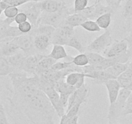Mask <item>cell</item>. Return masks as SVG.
<instances>
[{
	"instance_id": "1",
	"label": "cell",
	"mask_w": 132,
	"mask_h": 124,
	"mask_svg": "<svg viewBox=\"0 0 132 124\" xmlns=\"http://www.w3.org/2000/svg\"><path fill=\"white\" fill-rule=\"evenodd\" d=\"M12 85L10 105L31 124H56L58 117L46 94L38 87V76L29 77L23 71L8 76Z\"/></svg>"
},
{
	"instance_id": "2",
	"label": "cell",
	"mask_w": 132,
	"mask_h": 124,
	"mask_svg": "<svg viewBox=\"0 0 132 124\" xmlns=\"http://www.w3.org/2000/svg\"><path fill=\"white\" fill-rule=\"evenodd\" d=\"M131 93V91L121 88L117 98L113 103L110 104L108 112L109 124H117L118 120L122 116L127 100Z\"/></svg>"
},
{
	"instance_id": "3",
	"label": "cell",
	"mask_w": 132,
	"mask_h": 124,
	"mask_svg": "<svg viewBox=\"0 0 132 124\" xmlns=\"http://www.w3.org/2000/svg\"><path fill=\"white\" fill-rule=\"evenodd\" d=\"M71 14L66 5H65L63 8L56 12L49 13L43 11L39 19L38 25H50L56 29L63 25L66 17Z\"/></svg>"
},
{
	"instance_id": "4",
	"label": "cell",
	"mask_w": 132,
	"mask_h": 124,
	"mask_svg": "<svg viewBox=\"0 0 132 124\" xmlns=\"http://www.w3.org/2000/svg\"><path fill=\"white\" fill-rule=\"evenodd\" d=\"M113 43L111 30L108 29L105 30L104 32L98 36L85 47L86 52H92L99 54H103L104 52Z\"/></svg>"
},
{
	"instance_id": "5",
	"label": "cell",
	"mask_w": 132,
	"mask_h": 124,
	"mask_svg": "<svg viewBox=\"0 0 132 124\" xmlns=\"http://www.w3.org/2000/svg\"><path fill=\"white\" fill-rule=\"evenodd\" d=\"M19 11L24 12L27 17V20L35 28L38 25V21L43 11L42 8L41 2H29L20 6Z\"/></svg>"
},
{
	"instance_id": "6",
	"label": "cell",
	"mask_w": 132,
	"mask_h": 124,
	"mask_svg": "<svg viewBox=\"0 0 132 124\" xmlns=\"http://www.w3.org/2000/svg\"><path fill=\"white\" fill-rule=\"evenodd\" d=\"M74 28L62 25L56 28L51 36V44L66 45L68 41L75 36Z\"/></svg>"
},
{
	"instance_id": "7",
	"label": "cell",
	"mask_w": 132,
	"mask_h": 124,
	"mask_svg": "<svg viewBox=\"0 0 132 124\" xmlns=\"http://www.w3.org/2000/svg\"><path fill=\"white\" fill-rule=\"evenodd\" d=\"M12 40L19 47L20 50L27 56L38 53L34 45V36L30 32L14 38Z\"/></svg>"
},
{
	"instance_id": "8",
	"label": "cell",
	"mask_w": 132,
	"mask_h": 124,
	"mask_svg": "<svg viewBox=\"0 0 132 124\" xmlns=\"http://www.w3.org/2000/svg\"><path fill=\"white\" fill-rule=\"evenodd\" d=\"M89 94V88L87 85L84 84L80 88H77L69 96L66 111L70 109L75 104L82 105L83 104L87 103Z\"/></svg>"
},
{
	"instance_id": "9",
	"label": "cell",
	"mask_w": 132,
	"mask_h": 124,
	"mask_svg": "<svg viewBox=\"0 0 132 124\" xmlns=\"http://www.w3.org/2000/svg\"><path fill=\"white\" fill-rule=\"evenodd\" d=\"M129 49V43L126 38L120 40H115L103 52L106 58H114L126 53Z\"/></svg>"
},
{
	"instance_id": "10",
	"label": "cell",
	"mask_w": 132,
	"mask_h": 124,
	"mask_svg": "<svg viewBox=\"0 0 132 124\" xmlns=\"http://www.w3.org/2000/svg\"><path fill=\"white\" fill-rule=\"evenodd\" d=\"M45 55L44 54L36 53L35 54L28 56L25 58L21 67V70L27 74H31L34 75L37 67L38 64L40 59Z\"/></svg>"
},
{
	"instance_id": "11",
	"label": "cell",
	"mask_w": 132,
	"mask_h": 124,
	"mask_svg": "<svg viewBox=\"0 0 132 124\" xmlns=\"http://www.w3.org/2000/svg\"><path fill=\"white\" fill-rule=\"evenodd\" d=\"M12 39H7L0 41V57L7 58L21 50Z\"/></svg>"
},
{
	"instance_id": "12",
	"label": "cell",
	"mask_w": 132,
	"mask_h": 124,
	"mask_svg": "<svg viewBox=\"0 0 132 124\" xmlns=\"http://www.w3.org/2000/svg\"><path fill=\"white\" fill-rule=\"evenodd\" d=\"M51 44V38L46 34H37L34 36V45L36 52L44 54Z\"/></svg>"
},
{
	"instance_id": "13",
	"label": "cell",
	"mask_w": 132,
	"mask_h": 124,
	"mask_svg": "<svg viewBox=\"0 0 132 124\" xmlns=\"http://www.w3.org/2000/svg\"><path fill=\"white\" fill-rule=\"evenodd\" d=\"M104 85L106 86V89H107L110 104H111L115 102L117 100L121 87L117 79H110L107 81Z\"/></svg>"
},
{
	"instance_id": "14",
	"label": "cell",
	"mask_w": 132,
	"mask_h": 124,
	"mask_svg": "<svg viewBox=\"0 0 132 124\" xmlns=\"http://www.w3.org/2000/svg\"><path fill=\"white\" fill-rule=\"evenodd\" d=\"M85 78H86L85 73L73 72L66 76L65 80L69 85L78 88L85 84Z\"/></svg>"
},
{
	"instance_id": "15",
	"label": "cell",
	"mask_w": 132,
	"mask_h": 124,
	"mask_svg": "<svg viewBox=\"0 0 132 124\" xmlns=\"http://www.w3.org/2000/svg\"><path fill=\"white\" fill-rule=\"evenodd\" d=\"M27 56H28L25 53H24L22 50H20L16 54L7 57V59L10 65L14 69V72L22 71L21 67H22L25 58Z\"/></svg>"
},
{
	"instance_id": "16",
	"label": "cell",
	"mask_w": 132,
	"mask_h": 124,
	"mask_svg": "<svg viewBox=\"0 0 132 124\" xmlns=\"http://www.w3.org/2000/svg\"><path fill=\"white\" fill-rule=\"evenodd\" d=\"M86 78L92 79L94 82L99 84H104L107 81L114 79L112 76L106 70H95L86 74Z\"/></svg>"
},
{
	"instance_id": "17",
	"label": "cell",
	"mask_w": 132,
	"mask_h": 124,
	"mask_svg": "<svg viewBox=\"0 0 132 124\" xmlns=\"http://www.w3.org/2000/svg\"><path fill=\"white\" fill-rule=\"evenodd\" d=\"M41 5L43 11L53 13L59 11L65 4L63 2H58L56 0H44L41 2Z\"/></svg>"
},
{
	"instance_id": "18",
	"label": "cell",
	"mask_w": 132,
	"mask_h": 124,
	"mask_svg": "<svg viewBox=\"0 0 132 124\" xmlns=\"http://www.w3.org/2000/svg\"><path fill=\"white\" fill-rule=\"evenodd\" d=\"M87 19L80 12H77L69 15L66 17L63 25H68L75 28L77 26H80V25L86 21Z\"/></svg>"
},
{
	"instance_id": "19",
	"label": "cell",
	"mask_w": 132,
	"mask_h": 124,
	"mask_svg": "<svg viewBox=\"0 0 132 124\" xmlns=\"http://www.w3.org/2000/svg\"><path fill=\"white\" fill-rule=\"evenodd\" d=\"M56 62V61L55 59H53L48 55L45 54L44 57L38 62L36 71H35L34 75H38L42 72L48 70V69H50Z\"/></svg>"
},
{
	"instance_id": "20",
	"label": "cell",
	"mask_w": 132,
	"mask_h": 124,
	"mask_svg": "<svg viewBox=\"0 0 132 124\" xmlns=\"http://www.w3.org/2000/svg\"><path fill=\"white\" fill-rule=\"evenodd\" d=\"M14 22V18H7L0 21V41L7 39H12L9 37V30L11 24Z\"/></svg>"
},
{
	"instance_id": "21",
	"label": "cell",
	"mask_w": 132,
	"mask_h": 124,
	"mask_svg": "<svg viewBox=\"0 0 132 124\" xmlns=\"http://www.w3.org/2000/svg\"><path fill=\"white\" fill-rule=\"evenodd\" d=\"M54 87L59 94H67L69 95L77 89L75 87L69 85L66 83L65 79H61L57 81L54 83Z\"/></svg>"
},
{
	"instance_id": "22",
	"label": "cell",
	"mask_w": 132,
	"mask_h": 124,
	"mask_svg": "<svg viewBox=\"0 0 132 124\" xmlns=\"http://www.w3.org/2000/svg\"><path fill=\"white\" fill-rule=\"evenodd\" d=\"M48 56L53 59H55L56 61L62 59H66L69 56L63 45H53L51 52L50 54H48Z\"/></svg>"
},
{
	"instance_id": "23",
	"label": "cell",
	"mask_w": 132,
	"mask_h": 124,
	"mask_svg": "<svg viewBox=\"0 0 132 124\" xmlns=\"http://www.w3.org/2000/svg\"><path fill=\"white\" fill-rule=\"evenodd\" d=\"M128 63H117L110 67L106 69L114 79H117L122 73H124L128 67Z\"/></svg>"
},
{
	"instance_id": "24",
	"label": "cell",
	"mask_w": 132,
	"mask_h": 124,
	"mask_svg": "<svg viewBox=\"0 0 132 124\" xmlns=\"http://www.w3.org/2000/svg\"><path fill=\"white\" fill-rule=\"evenodd\" d=\"M14 72L6 57H0V76H6Z\"/></svg>"
},
{
	"instance_id": "25",
	"label": "cell",
	"mask_w": 132,
	"mask_h": 124,
	"mask_svg": "<svg viewBox=\"0 0 132 124\" xmlns=\"http://www.w3.org/2000/svg\"><path fill=\"white\" fill-rule=\"evenodd\" d=\"M95 21L101 29L106 30V29H108L110 24H111V12H108L104 14L101 15L98 17H97Z\"/></svg>"
},
{
	"instance_id": "26",
	"label": "cell",
	"mask_w": 132,
	"mask_h": 124,
	"mask_svg": "<svg viewBox=\"0 0 132 124\" xmlns=\"http://www.w3.org/2000/svg\"><path fill=\"white\" fill-rule=\"evenodd\" d=\"M71 61L76 66L83 67L89 64L88 58L86 53H80L76 56L72 57Z\"/></svg>"
},
{
	"instance_id": "27",
	"label": "cell",
	"mask_w": 132,
	"mask_h": 124,
	"mask_svg": "<svg viewBox=\"0 0 132 124\" xmlns=\"http://www.w3.org/2000/svg\"><path fill=\"white\" fill-rule=\"evenodd\" d=\"M85 53L86 54L87 58H88L89 65H96V64L102 61L106 58L103 55L99 54V53L92 52H86Z\"/></svg>"
},
{
	"instance_id": "28",
	"label": "cell",
	"mask_w": 132,
	"mask_h": 124,
	"mask_svg": "<svg viewBox=\"0 0 132 124\" xmlns=\"http://www.w3.org/2000/svg\"><path fill=\"white\" fill-rule=\"evenodd\" d=\"M80 26L86 30L88 31V32H99L101 30V29L99 27L96 21L91 20H87L86 21H85L80 25Z\"/></svg>"
},
{
	"instance_id": "29",
	"label": "cell",
	"mask_w": 132,
	"mask_h": 124,
	"mask_svg": "<svg viewBox=\"0 0 132 124\" xmlns=\"http://www.w3.org/2000/svg\"><path fill=\"white\" fill-rule=\"evenodd\" d=\"M66 46L73 48L75 50H77V51L79 52L80 53H85V47H83V45L81 43L80 41L75 36H73L68 41V43L66 44Z\"/></svg>"
},
{
	"instance_id": "30",
	"label": "cell",
	"mask_w": 132,
	"mask_h": 124,
	"mask_svg": "<svg viewBox=\"0 0 132 124\" xmlns=\"http://www.w3.org/2000/svg\"><path fill=\"white\" fill-rule=\"evenodd\" d=\"M88 0H75L73 12H80L87 7Z\"/></svg>"
},
{
	"instance_id": "31",
	"label": "cell",
	"mask_w": 132,
	"mask_h": 124,
	"mask_svg": "<svg viewBox=\"0 0 132 124\" xmlns=\"http://www.w3.org/2000/svg\"><path fill=\"white\" fill-rule=\"evenodd\" d=\"M3 13L7 18H14L16 15L19 13V8L17 7L8 6L4 10Z\"/></svg>"
},
{
	"instance_id": "32",
	"label": "cell",
	"mask_w": 132,
	"mask_h": 124,
	"mask_svg": "<svg viewBox=\"0 0 132 124\" xmlns=\"http://www.w3.org/2000/svg\"><path fill=\"white\" fill-rule=\"evenodd\" d=\"M123 16L126 20L132 17V0H126Z\"/></svg>"
},
{
	"instance_id": "33",
	"label": "cell",
	"mask_w": 132,
	"mask_h": 124,
	"mask_svg": "<svg viewBox=\"0 0 132 124\" xmlns=\"http://www.w3.org/2000/svg\"><path fill=\"white\" fill-rule=\"evenodd\" d=\"M59 124H78V115L68 117L65 114L60 118V121Z\"/></svg>"
},
{
	"instance_id": "34",
	"label": "cell",
	"mask_w": 132,
	"mask_h": 124,
	"mask_svg": "<svg viewBox=\"0 0 132 124\" xmlns=\"http://www.w3.org/2000/svg\"><path fill=\"white\" fill-rule=\"evenodd\" d=\"M73 64L71 61H66L63 62H56L51 69L54 70H62L69 67Z\"/></svg>"
},
{
	"instance_id": "35",
	"label": "cell",
	"mask_w": 132,
	"mask_h": 124,
	"mask_svg": "<svg viewBox=\"0 0 132 124\" xmlns=\"http://www.w3.org/2000/svg\"><path fill=\"white\" fill-rule=\"evenodd\" d=\"M18 27L19 30H20V32L25 34L29 33L31 31L32 29V25L29 21H26L22 23L19 24Z\"/></svg>"
},
{
	"instance_id": "36",
	"label": "cell",
	"mask_w": 132,
	"mask_h": 124,
	"mask_svg": "<svg viewBox=\"0 0 132 124\" xmlns=\"http://www.w3.org/2000/svg\"><path fill=\"white\" fill-rule=\"evenodd\" d=\"M7 5V6L20 7L25 3H27V0H1Z\"/></svg>"
},
{
	"instance_id": "37",
	"label": "cell",
	"mask_w": 132,
	"mask_h": 124,
	"mask_svg": "<svg viewBox=\"0 0 132 124\" xmlns=\"http://www.w3.org/2000/svg\"><path fill=\"white\" fill-rule=\"evenodd\" d=\"M0 124H11L6 114L3 105L0 108Z\"/></svg>"
},
{
	"instance_id": "38",
	"label": "cell",
	"mask_w": 132,
	"mask_h": 124,
	"mask_svg": "<svg viewBox=\"0 0 132 124\" xmlns=\"http://www.w3.org/2000/svg\"><path fill=\"white\" fill-rule=\"evenodd\" d=\"M26 21H27V17L24 12H20L14 17V21L18 25Z\"/></svg>"
},
{
	"instance_id": "39",
	"label": "cell",
	"mask_w": 132,
	"mask_h": 124,
	"mask_svg": "<svg viewBox=\"0 0 132 124\" xmlns=\"http://www.w3.org/2000/svg\"><path fill=\"white\" fill-rule=\"evenodd\" d=\"M128 114H132V102H126L122 112V116Z\"/></svg>"
},
{
	"instance_id": "40",
	"label": "cell",
	"mask_w": 132,
	"mask_h": 124,
	"mask_svg": "<svg viewBox=\"0 0 132 124\" xmlns=\"http://www.w3.org/2000/svg\"><path fill=\"white\" fill-rule=\"evenodd\" d=\"M107 3V5L111 7L114 11L117 9L119 7V5L118 3V0H105Z\"/></svg>"
},
{
	"instance_id": "41",
	"label": "cell",
	"mask_w": 132,
	"mask_h": 124,
	"mask_svg": "<svg viewBox=\"0 0 132 124\" xmlns=\"http://www.w3.org/2000/svg\"><path fill=\"white\" fill-rule=\"evenodd\" d=\"M126 39L128 40V43H129V49H128V50H129V52H130L132 55V36H131V37Z\"/></svg>"
},
{
	"instance_id": "42",
	"label": "cell",
	"mask_w": 132,
	"mask_h": 124,
	"mask_svg": "<svg viewBox=\"0 0 132 124\" xmlns=\"http://www.w3.org/2000/svg\"><path fill=\"white\" fill-rule=\"evenodd\" d=\"M128 25H127V26L128 28V30L131 32H132V17H130V18L128 19Z\"/></svg>"
},
{
	"instance_id": "43",
	"label": "cell",
	"mask_w": 132,
	"mask_h": 124,
	"mask_svg": "<svg viewBox=\"0 0 132 124\" xmlns=\"http://www.w3.org/2000/svg\"><path fill=\"white\" fill-rule=\"evenodd\" d=\"M127 102H132V91H131V93L128 97V100H127Z\"/></svg>"
},
{
	"instance_id": "44",
	"label": "cell",
	"mask_w": 132,
	"mask_h": 124,
	"mask_svg": "<svg viewBox=\"0 0 132 124\" xmlns=\"http://www.w3.org/2000/svg\"><path fill=\"white\" fill-rule=\"evenodd\" d=\"M44 0H27V2H43Z\"/></svg>"
},
{
	"instance_id": "45",
	"label": "cell",
	"mask_w": 132,
	"mask_h": 124,
	"mask_svg": "<svg viewBox=\"0 0 132 124\" xmlns=\"http://www.w3.org/2000/svg\"><path fill=\"white\" fill-rule=\"evenodd\" d=\"M0 91H1V85H0ZM2 105H2V103H1V102H0V108L2 107Z\"/></svg>"
},
{
	"instance_id": "46",
	"label": "cell",
	"mask_w": 132,
	"mask_h": 124,
	"mask_svg": "<svg viewBox=\"0 0 132 124\" xmlns=\"http://www.w3.org/2000/svg\"><path fill=\"white\" fill-rule=\"evenodd\" d=\"M117 124H118V123H117Z\"/></svg>"
}]
</instances>
